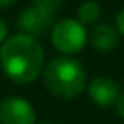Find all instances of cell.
<instances>
[{
	"label": "cell",
	"instance_id": "6",
	"mask_svg": "<svg viewBox=\"0 0 124 124\" xmlns=\"http://www.w3.org/2000/svg\"><path fill=\"white\" fill-rule=\"evenodd\" d=\"M88 95L99 107H110L117 102L121 92L117 83L109 77H97L88 83Z\"/></svg>",
	"mask_w": 124,
	"mask_h": 124
},
{
	"label": "cell",
	"instance_id": "2",
	"mask_svg": "<svg viewBox=\"0 0 124 124\" xmlns=\"http://www.w3.org/2000/svg\"><path fill=\"white\" fill-rule=\"evenodd\" d=\"M46 88L60 99H73L87 87V71L71 56H56L43 70Z\"/></svg>",
	"mask_w": 124,
	"mask_h": 124
},
{
	"label": "cell",
	"instance_id": "9",
	"mask_svg": "<svg viewBox=\"0 0 124 124\" xmlns=\"http://www.w3.org/2000/svg\"><path fill=\"white\" fill-rule=\"evenodd\" d=\"M65 4V0H34V5L49 12V14H54L56 10H60Z\"/></svg>",
	"mask_w": 124,
	"mask_h": 124
},
{
	"label": "cell",
	"instance_id": "12",
	"mask_svg": "<svg viewBox=\"0 0 124 124\" xmlns=\"http://www.w3.org/2000/svg\"><path fill=\"white\" fill-rule=\"evenodd\" d=\"M116 109H117V114L124 119V92L119 95V99H117V102H116Z\"/></svg>",
	"mask_w": 124,
	"mask_h": 124
},
{
	"label": "cell",
	"instance_id": "13",
	"mask_svg": "<svg viewBox=\"0 0 124 124\" xmlns=\"http://www.w3.org/2000/svg\"><path fill=\"white\" fill-rule=\"evenodd\" d=\"M17 2V0H0V7H10Z\"/></svg>",
	"mask_w": 124,
	"mask_h": 124
},
{
	"label": "cell",
	"instance_id": "7",
	"mask_svg": "<svg viewBox=\"0 0 124 124\" xmlns=\"http://www.w3.org/2000/svg\"><path fill=\"white\" fill-rule=\"evenodd\" d=\"M88 41L99 53H110L119 44V34L110 24H95L88 34Z\"/></svg>",
	"mask_w": 124,
	"mask_h": 124
},
{
	"label": "cell",
	"instance_id": "8",
	"mask_svg": "<svg viewBox=\"0 0 124 124\" xmlns=\"http://www.w3.org/2000/svg\"><path fill=\"white\" fill-rule=\"evenodd\" d=\"M100 14H102L100 5L97 2H93V0H87V2H83L78 7L77 19L85 27V26H90V24H97V21L100 19Z\"/></svg>",
	"mask_w": 124,
	"mask_h": 124
},
{
	"label": "cell",
	"instance_id": "4",
	"mask_svg": "<svg viewBox=\"0 0 124 124\" xmlns=\"http://www.w3.org/2000/svg\"><path fill=\"white\" fill-rule=\"evenodd\" d=\"M17 26L22 31V34L26 36H43L46 34L49 29H53L54 26V14H49L36 5L26 7L19 19H17Z\"/></svg>",
	"mask_w": 124,
	"mask_h": 124
},
{
	"label": "cell",
	"instance_id": "5",
	"mask_svg": "<svg viewBox=\"0 0 124 124\" xmlns=\"http://www.w3.org/2000/svg\"><path fill=\"white\" fill-rule=\"evenodd\" d=\"M0 124H36V110L26 99L7 97L0 102Z\"/></svg>",
	"mask_w": 124,
	"mask_h": 124
},
{
	"label": "cell",
	"instance_id": "3",
	"mask_svg": "<svg viewBox=\"0 0 124 124\" xmlns=\"http://www.w3.org/2000/svg\"><path fill=\"white\" fill-rule=\"evenodd\" d=\"M51 43L60 53H63L65 56H70L83 49L87 43V31L78 21L63 19L53 26Z\"/></svg>",
	"mask_w": 124,
	"mask_h": 124
},
{
	"label": "cell",
	"instance_id": "10",
	"mask_svg": "<svg viewBox=\"0 0 124 124\" xmlns=\"http://www.w3.org/2000/svg\"><path fill=\"white\" fill-rule=\"evenodd\" d=\"M114 27L117 31L119 36H124V9H121L117 14H116V19H114Z\"/></svg>",
	"mask_w": 124,
	"mask_h": 124
},
{
	"label": "cell",
	"instance_id": "11",
	"mask_svg": "<svg viewBox=\"0 0 124 124\" xmlns=\"http://www.w3.org/2000/svg\"><path fill=\"white\" fill-rule=\"evenodd\" d=\"M7 34H9V27H7L5 21L0 17V43H4L7 39Z\"/></svg>",
	"mask_w": 124,
	"mask_h": 124
},
{
	"label": "cell",
	"instance_id": "1",
	"mask_svg": "<svg viewBox=\"0 0 124 124\" xmlns=\"http://www.w3.org/2000/svg\"><path fill=\"white\" fill-rule=\"evenodd\" d=\"M0 65L10 80L31 83L44 70V49L36 38L14 34L0 46Z\"/></svg>",
	"mask_w": 124,
	"mask_h": 124
},
{
	"label": "cell",
	"instance_id": "14",
	"mask_svg": "<svg viewBox=\"0 0 124 124\" xmlns=\"http://www.w3.org/2000/svg\"><path fill=\"white\" fill-rule=\"evenodd\" d=\"M38 124H53V122H49V121H41V122H38Z\"/></svg>",
	"mask_w": 124,
	"mask_h": 124
}]
</instances>
